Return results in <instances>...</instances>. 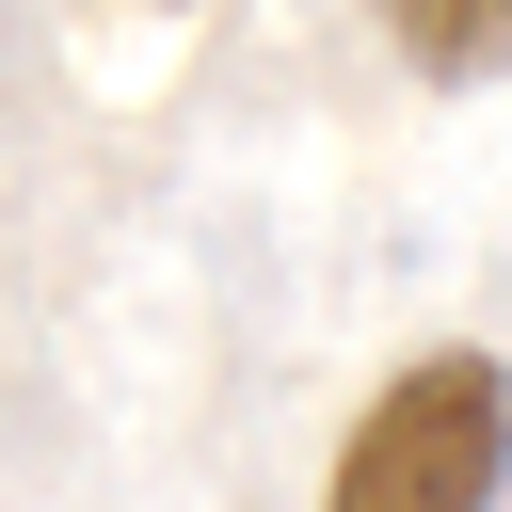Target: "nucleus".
<instances>
[{
    "mask_svg": "<svg viewBox=\"0 0 512 512\" xmlns=\"http://www.w3.org/2000/svg\"><path fill=\"white\" fill-rule=\"evenodd\" d=\"M496 480H512V368L496 352H416L352 416L320 512H496Z\"/></svg>",
    "mask_w": 512,
    "mask_h": 512,
    "instance_id": "nucleus-1",
    "label": "nucleus"
},
{
    "mask_svg": "<svg viewBox=\"0 0 512 512\" xmlns=\"http://www.w3.org/2000/svg\"><path fill=\"white\" fill-rule=\"evenodd\" d=\"M368 32H384L416 80H496V64H512V0H368Z\"/></svg>",
    "mask_w": 512,
    "mask_h": 512,
    "instance_id": "nucleus-2",
    "label": "nucleus"
}]
</instances>
